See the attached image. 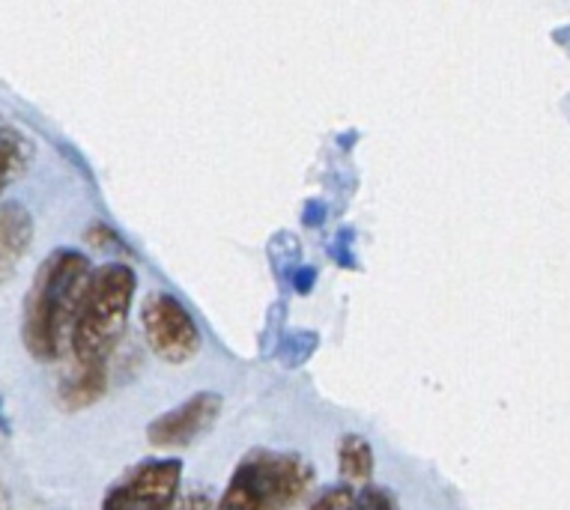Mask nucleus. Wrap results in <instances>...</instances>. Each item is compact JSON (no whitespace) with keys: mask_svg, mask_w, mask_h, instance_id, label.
Returning <instances> with one entry per match:
<instances>
[{"mask_svg":"<svg viewBox=\"0 0 570 510\" xmlns=\"http://www.w3.org/2000/svg\"><path fill=\"white\" fill-rule=\"evenodd\" d=\"M94 266L76 248H57L39 263L21 307V344L37 362H57L69 346L78 302Z\"/></svg>","mask_w":570,"mask_h":510,"instance_id":"nucleus-1","label":"nucleus"},{"mask_svg":"<svg viewBox=\"0 0 570 510\" xmlns=\"http://www.w3.org/2000/svg\"><path fill=\"white\" fill-rule=\"evenodd\" d=\"M138 293V275L129 263H105L87 281L69 332V353L78 367H108Z\"/></svg>","mask_w":570,"mask_h":510,"instance_id":"nucleus-2","label":"nucleus"},{"mask_svg":"<svg viewBox=\"0 0 570 510\" xmlns=\"http://www.w3.org/2000/svg\"><path fill=\"white\" fill-rule=\"evenodd\" d=\"M314 483V465L293 451H252L239 460L216 510H291Z\"/></svg>","mask_w":570,"mask_h":510,"instance_id":"nucleus-3","label":"nucleus"},{"mask_svg":"<svg viewBox=\"0 0 570 510\" xmlns=\"http://www.w3.org/2000/svg\"><path fill=\"white\" fill-rule=\"evenodd\" d=\"M140 328L153 355L165 364H188L200 353L204 334L174 293L153 290L140 307Z\"/></svg>","mask_w":570,"mask_h":510,"instance_id":"nucleus-4","label":"nucleus"},{"mask_svg":"<svg viewBox=\"0 0 570 510\" xmlns=\"http://www.w3.org/2000/svg\"><path fill=\"white\" fill-rule=\"evenodd\" d=\"M183 483V460L153 457L131 465L111 490L105 492L102 510H174Z\"/></svg>","mask_w":570,"mask_h":510,"instance_id":"nucleus-5","label":"nucleus"},{"mask_svg":"<svg viewBox=\"0 0 570 510\" xmlns=\"http://www.w3.org/2000/svg\"><path fill=\"white\" fill-rule=\"evenodd\" d=\"M218 415H222V394H216V391H200L195 398L183 400L177 409H170V412L156 418L150 428H147V439L159 451L186 448L204 437L206 430L216 424Z\"/></svg>","mask_w":570,"mask_h":510,"instance_id":"nucleus-6","label":"nucleus"},{"mask_svg":"<svg viewBox=\"0 0 570 510\" xmlns=\"http://www.w3.org/2000/svg\"><path fill=\"white\" fill-rule=\"evenodd\" d=\"M33 242V218H30L28 206L0 204V284L16 275L21 257L30 251Z\"/></svg>","mask_w":570,"mask_h":510,"instance_id":"nucleus-7","label":"nucleus"},{"mask_svg":"<svg viewBox=\"0 0 570 510\" xmlns=\"http://www.w3.org/2000/svg\"><path fill=\"white\" fill-rule=\"evenodd\" d=\"M30 158H33V140L10 120H0V195L28 170Z\"/></svg>","mask_w":570,"mask_h":510,"instance_id":"nucleus-8","label":"nucleus"},{"mask_svg":"<svg viewBox=\"0 0 570 510\" xmlns=\"http://www.w3.org/2000/svg\"><path fill=\"white\" fill-rule=\"evenodd\" d=\"M337 472L344 478L346 487H371L374 478V448L365 437L358 433H346L337 445Z\"/></svg>","mask_w":570,"mask_h":510,"instance_id":"nucleus-9","label":"nucleus"},{"mask_svg":"<svg viewBox=\"0 0 570 510\" xmlns=\"http://www.w3.org/2000/svg\"><path fill=\"white\" fill-rule=\"evenodd\" d=\"M105 389H108V367H78L76 364V371L63 376L57 394L66 409H85L102 398Z\"/></svg>","mask_w":570,"mask_h":510,"instance_id":"nucleus-10","label":"nucleus"},{"mask_svg":"<svg viewBox=\"0 0 570 510\" xmlns=\"http://www.w3.org/2000/svg\"><path fill=\"white\" fill-rule=\"evenodd\" d=\"M308 510H358V492L353 487H328L317 496V499H311Z\"/></svg>","mask_w":570,"mask_h":510,"instance_id":"nucleus-11","label":"nucleus"},{"mask_svg":"<svg viewBox=\"0 0 570 510\" xmlns=\"http://www.w3.org/2000/svg\"><path fill=\"white\" fill-rule=\"evenodd\" d=\"M358 510H397V501H394L392 492L371 483L358 492Z\"/></svg>","mask_w":570,"mask_h":510,"instance_id":"nucleus-12","label":"nucleus"},{"mask_svg":"<svg viewBox=\"0 0 570 510\" xmlns=\"http://www.w3.org/2000/svg\"><path fill=\"white\" fill-rule=\"evenodd\" d=\"M174 510H216V499L197 487V490L183 492V496L177 499V504H174Z\"/></svg>","mask_w":570,"mask_h":510,"instance_id":"nucleus-13","label":"nucleus"},{"mask_svg":"<svg viewBox=\"0 0 570 510\" xmlns=\"http://www.w3.org/2000/svg\"><path fill=\"white\" fill-rule=\"evenodd\" d=\"M0 510H12V496H10V490H7L3 474H0Z\"/></svg>","mask_w":570,"mask_h":510,"instance_id":"nucleus-14","label":"nucleus"}]
</instances>
